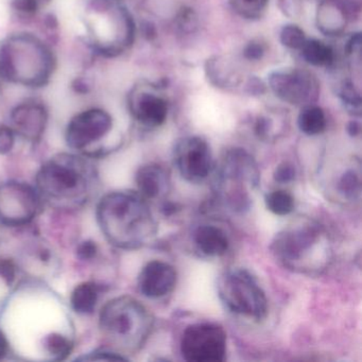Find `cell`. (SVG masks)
<instances>
[{"label": "cell", "mask_w": 362, "mask_h": 362, "mask_svg": "<svg viewBox=\"0 0 362 362\" xmlns=\"http://www.w3.org/2000/svg\"><path fill=\"white\" fill-rule=\"evenodd\" d=\"M97 220L105 238L118 249L143 247L158 230L149 205L139 192H115L103 197Z\"/></svg>", "instance_id": "cell-1"}, {"label": "cell", "mask_w": 362, "mask_h": 362, "mask_svg": "<svg viewBox=\"0 0 362 362\" xmlns=\"http://www.w3.org/2000/svg\"><path fill=\"white\" fill-rule=\"evenodd\" d=\"M35 182L42 200L56 209L73 211L81 209L92 198L98 175L86 158L61 153L41 167Z\"/></svg>", "instance_id": "cell-2"}, {"label": "cell", "mask_w": 362, "mask_h": 362, "mask_svg": "<svg viewBox=\"0 0 362 362\" xmlns=\"http://www.w3.org/2000/svg\"><path fill=\"white\" fill-rule=\"evenodd\" d=\"M52 50L31 35H16L0 44V76L28 88L46 86L54 74Z\"/></svg>", "instance_id": "cell-3"}, {"label": "cell", "mask_w": 362, "mask_h": 362, "mask_svg": "<svg viewBox=\"0 0 362 362\" xmlns=\"http://www.w3.org/2000/svg\"><path fill=\"white\" fill-rule=\"evenodd\" d=\"M276 259L286 268L300 272L324 269L329 260L327 234L319 223L300 219L281 230L271 245Z\"/></svg>", "instance_id": "cell-4"}, {"label": "cell", "mask_w": 362, "mask_h": 362, "mask_svg": "<svg viewBox=\"0 0 362 362\" xmlns=\"http://www.w3.org/2000/svg\"><path fill=\"white\" fill-rule=\"evenodd\" d=\"M100 330L117 353H134L151 334L153 319L141 303L131 296H119L105 305L100 313Z\"/></svg>", "instance_id": "cell-5"}, {"label": "cell", "mask_w": 362, "mask_h": 362, "mask_svg": "<svg viewBox=\"0 0 362 362\" xmlns=\"http://www.w3.org/2000/svg\"><path fill=\"white\" fill-rule=\"evenodd\" d=\"M86 26L95 49L112 58L130 49L136 35L134 20L120 0H92Z\"/></svg>", "instance_id": "cell-6"}, {"label": "cell", "mask_w": 362, "mask_h": 362, "mask_svg": "<svg viewBox=\"0 0 362 362\" xmlns=\"http://www.w3.org/2000/svg\"><path fill=\"white\" fill-rule=\"evenodd\" d=\"M216 192L235 211L249 209L250 192L259 184V170L253 156L241 148L228 150L216 170Z\"/></svg>", "instance_id": "cell-7"}, {"label": "cell", "mask_w": 362, "mask_h": 362, "mask_svg": "<svg viewBox=\"0 0 362 362\" xmlns=\"http://www.w3.org/2000/svg\"><path fill=\"white\" fill-rule=\"evenodd\" d=\"M218 296L230 313L260 322L268 315V298L251 272L243 268L226 271L218 281Z\"/></svg>", "instance_id": "cell-8"}, {"label": "cell", "mask_w": 362, "mask_h": 362, "mask_svg": "<svg viewBox=\"0 0 362 362\" xmlns=\"http://www.w3.org/2000/svg\"><path fill=\"white\" fill-rule=\"evenodd\" d=\"M267 86L276 98L293 107L315 105L320 96V82L311 71L287 67L268 75Z\"/></svg>", "instance_id": "cell-9"}, {"label": "cell", "mask_w": 362, "mask_h": 362, "mask_svg": "<svg viewBox=\"0 0 362 362\" xmlns=\"http://www.w3.org/2000/svg\"><path fill=\"white\" fill-rule=\"evenodd\" d=\"M181 353L187 361H223L226 354V334L223 327L209 322L192 324L182 336Z\"/></svg>", "instance_id": "cell-10"}, {"label": "cell", "mask_w": 362, "mask_h": 362, "mask_svg": "<svg viewBox=\"0 0 362 362\" xmlns=\"http://www.w3.org/2000/svg\"><path fill=\"white\" fill-rule=\"evenodd\" d=\"M41 196L37 189L20 182L0 185V224L6 226H26L42 209Z\"/></svg>", "instance_id": "cell-11"}, {"label": "cell", "mask_w": 362, "mask_h": 362, "mask_svg": "<svg viewBox=\"0 0 362 362\" xmlns=\"http://www.w3.org/2000/svg\"><path fill=\"white\" fill-rule=\"evenodd\" d=\"M173 160L181 177L189 183L204 181L213 169L211 147L200 136H186L177 141L173 150Z\"/></svg>", "instance_id": "cell-12"}, {"label": "cell", "mask_w": 362, "mask_h": 362, "mask_svg": "<svg viewBox=\"0 0 362 362\" xmlns=\"http://www.w3.org/2000/svg\"><path fill=\"white\" fill-rule=\"evenodd\" d=\"M131 115L144 128L162 127L168 117L169 103L156 84L141 83L134 86L128 97Z\"/></svg>", "instance_id": "cell-13"}, {"label": "cell", "mask_w": 362, "mask_h": 362, "mask_svg": "<svg viewBox=\"0 0 362 362\" xmlns=\"http://www.w3.org/2000/svg\"><path fill=\"white\" fill-rule=\"evenodd\" d=\"M113 129V118L105 110L90 109L76 115L66 129L67 145L76 151L86 152L103 141Z\"/></svg>", "instance_id": "cell-14"}, {"label": "cell", "mask_w": 362, "mask_h": 362, "mask_svg": "<svg viewBox=\"0 0 362 362\" xmlns=\"http://www.w3.org/2000/svg\"><path fill=\"white\" fill-rule=\"evenodd\" d=\"M357 0H319L315 10V26L328 37L344 35L356 12H359Z\"/></svg>", "instance_id": "cell-15"}, {"label": "cell", "mask_w": 362, "mask_h": 362, "mask_svg": "<svg viewBox=\"0 0 362 362\" xmlns=\"http://www.w3.org/2000/svg\"><path fill=\"white\" fill-rule=\"evenodd\" d=\"M177 273L175 267L162 260L148 262L139 275V290L148 298H160L175 289Z\"/></svg>", "instance_id": "cell-16"}, {"label": "cell", "mask_w": 362, "mask_h": 362, "mask_svg": "<svg viewBox=\"0 0 362 362\" xmlns=\"http://www.w3.org/2000/svg\"><path fill=\"white\" fill-rule=\"evenodd\" d=\"M47 120L45 105L35 100L25 101L12 111L11 128L23 139L37 141L45 132Z\"/></svg>", "instance_id": "cell-17"}, {"label": "cell", "mask_w": 362, "mask_h": 362, "mask_svg": "<svg viewBox=\"0 0 362 362\" xmlns=\"http://www.w3.org/2000/svg\"><path fill=\"white\" fill-rule=\"evenodd\" d=\"M204 71L209 83L220 90H235L243 84L245 86L247 81L236 65L224 57L209 58L205 62Z\"/></svg>", "instance_id": "cell-18"}, {"label": "cell", "mask_w": 362, "mask_h": 362, "mask_svg": "<svg viewBox=\"0 0 362 362\" xmlns=\"http://www.w3.org/2000/svg\"><path fill=\"white\" fill-rule=\"evenodd\" d=\"M139 194L148 200H156L164 196L169 188V175L158 164H147L141 166L135 175Z\"/></svg>", "instance_id": "cell-19"}, {"label": "cell", "mask_w": 362, "mask_h": 362, "mask_svg": "<svg viewBox=\"0 0 362 362\" xmlns=\"http://www.w3.org/2000/svg\"><path fill=\"white\" fill-rule=\"evenodd\" d=\"M194 241L199 252L209 257H220L230 249V239L226 233L211 224L199 226L194 230Z\"/></svg>", "instance_id": "cell-20"}, {"label": "cell", "mask_w": 362, "mask_h": 362, "mask_svg": "<svg viewBox=\"0 0 362 362\" xmlns=\"http://www.w3.org/2000/svg\"><path fill=\"white\" fill-rule=\"evenodd\" d=\"M300 52L303 60L313 67L330 69L336 61V54L332 46L317 39H307Z\"/></svg>", "instance_id": "cell-21"}, {"label": "cell", "mask_w": 362, "mask_h": 362, "mask_svg": "<svg viewBox=\"0 0 362 362\" xmlns=\"http://www.w3.org/2000/svg\"><path fill=\"white\" fill-rule=\"evenodd\" d=\"M298 130L306 136H317L327 128L325 112L319 105H310L300 107L298 116Z\"/></svg>", "instance_id": "cell-22"}, {"label": "cell", "mask_w": 362, "mask_h": 362, "mask_svg": "<svg viewBox=\"0 0 362 362\" xmlns=\"http://www.w3.org/2000/svg\"><path fill=\"white\" fill-rule=\"evenodd\" d=\"M99 296H100V287L94 281L80 284L71 293V308L79 315H90L96 308Z\"/></svg>", "instance_id": "cell-23"}, {"label": "cell", "mask_w": 362, "mask_h": 362, "mask_svg": "<svg viewBox=\"0 0 362 362\" xmlns=\"http://www.w3.org/2000/svg\"><path fill=\"white\" fill-rule=\"evenodd\" d=\"M270 0H228L233 11L243 20L259 21L268 10Z\"/></svg>", "instance_id": "cell-24"}, {"label": "cell", "mask_w": 362, "mask_h": 362, "mask_svg": "<svg viewBox=\"0 0 362 362\" xmlns=\"http://www.w3.org/2000/svg\"><path fill=\"white\" fill-rule=\"evenodd\" d=\"M337 94H338L339 99H340L341 103L346 110L347 113L356 116V117H360L362 111L361 95H360V90H358L355 83L351 80H344L338 86Z\"/></svg>", "instance_id": "cell-25"}, {"label": "cell", "mask_w": 362, "mask_h": 362, "mask_svg": "<svg viewBox=\"0 0 362 362\" xmlns=\"http://www.w3.org/2000/svg\"><path fill=\"white\" fill-rule=\"evenodd\" d=\"M267 209L276 216H287L294 209V198L286 190H274L267 194Z\"/></svg>", "instance_id": "cell-26"}, {"label": "cell", "mask_w": 362, "mask_h": 362, "mask_svg": "<svg viewBox=\"0 0 362 362\" xmlns=\"http://www.w3.org/2000/svg\"><path fill=\"white\" fill-rule=\"evenodd\" d=\"M306 40L305 31L296 24H286L279 31V42L287 49L300 52Z\"/></svg>", "instance_id": "cell-27"}, {"label": "cell", "mask_w": 362, "mask_h": 362, "mask_svg": "<svg viewBox=\"0 0 362 362\" xmlns=\"http://www.w3.org/2000/svg\"><path fill=\"white\" fill-rule=\"evenodd\" d=\"M360 188H361V182H360L359 173H356L353 169L345 171L339 180V192L346 198H357L360 194Z\"/></svg>", "instance_id": "cell-28"}, {"label": "cell", "mask_w": 362, "mask_h": 362, "mask_svg": "<svg viewBox=\"0 0 362 362\" xmlns=\"http://www.w3.org/2000/svg\"><path fill=\"white\" fill-rule=\"evenodd\" d=\"M175 25L184 33H190L198 26L196 12L190 7L181 8L175 18Z\"/></svg>", "instance_id": "cell-29"}, {"label": "cell", "mask_w": 362, "mask_h": 362, "mask_svg": "<svg viewBox=\"0 0 362 362\" xmlns=\"http://www.w3.org/2000/svg\"><path fill=\"white\" fill-rule=\"evenodd\" d=\"M267 44L259 39H254L250 41L247 45L243 47V56L245 60L250 62H258L262 60L264 54H267Z\"/></svg>", "instance_id": "cell-30"}, {"label": "cell", "mask_w": 362, "mask_h": 362, "mask_svg": "<svg viewBox=\"0 0 362 362\" xmlns=\"http://www.w3.org/2000/svg\"><path fill=\"white\" fill-rule=\"evenodd\" d=\"M296 168L293 165L288 162L281 163L275 169L274 181L279 184H288L296 179Z\"/></svg>", "instance_id": "cell-31"}, {"label": "cell", "mask_w": 362, "mask_h": 362, "mask_svg": "<svg viewBox=\"0 0 362 362\" xmlns=\"http://www.w3.org/2000/svg\"><path fill=\"white\" fill-rule=\"evenodd\" d=\"M16 133L11 127L0 126V154H7L13 149Z\"/></svg>", "instance_id": "cell-32"}, {"label": "cell", "mask_w": 362, "mask_h": 362, "mask_svg": "<svg viewBox=\"0 0 362 362\" xmlns=\"http://www.w3.org/2000/svg\"><path fill=\"white\" fill-rule=\"evenodd\" d=\"M267 86L259 78L250 76L245 83V92L250 96H262L267 92Z\"/></svg>", "instance_id": "cell-33"}, {"label": "cell", "mask_w": 362, "mask_h": 362, "mask_svg": "<svg viewBox=\"0 0 362 362\" xmlns=\"http://www.w3.org/2000/svg\"><path fill=\"white\" fill-rule=\"evenodd\" d=\"M98 254V245L92 240L83 241L77 247V256L81 260H93Z\"/></svg>", "instance_id": "cell-34"}, {"label": "cell", "mask_w": 362, "mask_h": 362, "mask_svg": "<svg viewBox=\"0 0 362 362\" xmlns=\"http://www.w3.org/2000/svg\"><path fill=\"white\" fill-rule=\"evenodd\" d=\"M79 360H112V361H118V360H127L124 356L117 351H109V349H99L94 353L88 354V356L79 358Z\"/></svg>", "instance_id": "cell-35"}, {"label": "cell", "mask_w": 362, "mask_h": 362, "mask_svg": "<svg viewBox=\"0 0 362 362\" xmlns=\"http://www.w3.org/2000/svg\"><path fill=\"white\" fill-rule=\"evenodd\" d=\"M14 6L16 9L25 13H33L37 11L39 4L37 0H14Z\"/></svg>", "instance_id": "cell-36"}, {"label": "cell", "mask_w": 362, "mask_h": 362, "mask_svg": "<svg viewBox=\"0 0 362 362\" xmlns=\"http://www.w3.org/2000/svg\"><path fill=\"white\" fill-rule=\"evenodd\" d=\"M347 134L351 137L358 136L361 132V126H360V122H356V120H351L347 124L346 126Z\"/></svg>", "instance_id": "cell-37"}, {"label": "cell", "mask_w": 362, "mask_h": 362, "mask_svg": "<svg viewBox=\"0 0 362 362\" xmlns=\"http://www.w3.org/2000/svg\"><path fill=\"white\" fill-rule=\"evenodd\" d=\"M8 347H9V343H8L7 338H6L3 332H0V359L5 357L8 351Z\"/></svg>", "instance_id": "cell-38"}, {"label": "cell", "mask_w": 362, "mask_h": 362, "mask_svg": "<svg viewBox=\"0 0 362 362\" xmlns=\"http://www.w3.org/2000/svg\"><path fill=\"white\" fill-rule=\"evenodd\" d=\"M0 243H1V233H0Z\"/></svg>", "instance_id": "cell-39"}]
</instances>
